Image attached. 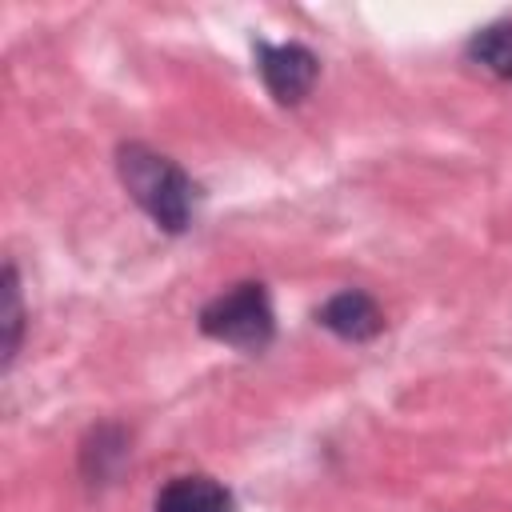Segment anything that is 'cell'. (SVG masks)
<instances>
[{"label": "cell", "mask_w": 512, "mask_h": 512, "mask_svg": "<svg viewBox=\"0 0 512 512\" xmlns=\"http://www.w3.org/2000/svg\"><path fill=\"white\" fill-rule=\"evenodd\" d=\"M116 172L128 196L164 228V232H184L192 220V180L184 176L180 164L168 156L152 152L148 144H120L116 152Z\"/></svg>", "instance_id": "cell-1"}, {"label": "cell", "mask_w": 512, "mask_h": 512, "mask_svg": "<svg viewBox=\"0 0 512 512\" xmlns=\"http://www.w3.org/2000/svg\"><path fill=\"white\" fill-rule=\"evenodd\" d=\"M200 332L220 340V344H232V348H244V352H260L276 332V316H272L264 284L244 280V284L220 292L216 300H208L200 308Z\"/></svg>", "instance_id": "cell-2"}, {"label": "cell", "mask_w": 512, "mask_h": 512, "mask_svg": "<svg viewBox=\"0 0 512 512\" xmlns=\"http://www.w3.org/2000/svg\"><path fill=\"white\" fill-rule=\"evenodd\" d=\"M256 60L276 104H300L320 76V60L304 44H256Z\"/></svg>", "instance_id": "cell-3"}, {"label": "cell", "mask_w": 512, "mask_h": 512, "mask_svg": "<svg viewBox=\"0 0 512 512\" xmlns=\"http://www.w3.org/2000/svg\"><path fill=\"white\" fill-rule=\"evenodd\" d=\"M316 320L328 332H336L340 340H372L384 328V316H380L376 300L360 288H348V292H336L332 300H324L316 308Z\"/></svg>", "instance_id": "cell-4"}, {"label": "cell", "mask_w": 512, "mask_h": 512, "mask_svg": "<svg viewBox=\"0 0 512 512\" xmlns=\"http://www.w3.org/2000/svg\"><path fill=\"white\" fill-rule=\"evenodd\" d=\"M156 512H236V500L212 476H176L160 488Z\"/></svg>", "instance_id": "cell-5"}, {"label": "cell", "mask_w": 512, "mask_h": 512, "mask_svg": "<svg viewBox=\"0 0 512 512\" xmlns=\"http://www.w3.org/2000/svg\"><path fill=\"white\" fill-rule=\"evenodd\" d=\"M468 60L496 80H512V24H488L468 40Z\"/></svg>", "instance_id": "cell-6"}, {"label": "cell", "mask_w": 512, "mask_h": 512, "mask_svg": "<svg viewBox=\"0 0 512 512\" xmlns=\"http://www.w3.org/2000/svg\"><path fill=\"white\" fill-rule=\"evenodd\" d=\"M0 296H4V312H0V328H4V368L16 360V348H20V332H24V304H20V280H16V268L8 264L4 268V284H0Z\"/></svg>", "instance_id": "cell-7"}, {"label": "cell", "mask_w": 512, "mask_h": 512, "mask_svg": "<svg viewBox=\"0 0 512 512\" xmlns=\"http://www.w3.org/2000/svg\"><path fill=\"white\" fill-rule=\"evenodd\" d=\"M124 456H128V448H124L120 428H96L92 440H88V448H84V472H88L92 480H108L112 468H116Z\"/></svg>", "instance_id": "cell-8"}]
</instances>
